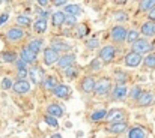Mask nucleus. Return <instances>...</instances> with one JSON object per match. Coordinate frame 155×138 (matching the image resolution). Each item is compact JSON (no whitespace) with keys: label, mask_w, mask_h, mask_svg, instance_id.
<instances>
[{"label":"nucleus","mask_w":155,"mask_h":138,"mask_svg":"<svg viewBox=\"0 0 155 138\" xmlns=\"http://www.w3.org/2000/svg\"><path fill=\"white\" fill-rule=\"evenodd\" d=\"M152 45L146 41V39H137L134 44H133V53H137V54H145L148 51H151Z\"/></svg>","instance_id":"f257e3e1"},{"label":"nucleus","mask_w":155,"mask_h":138,"mask_svg":"<svg viewBox=\"0 0 155 138\" xmlns=\"http://www.w3.org/2000/svg\"><path fill=\"white\" fill-rule=\"evenodd\" d=\"M24 30L21 27H12L6 32V39L11 41V42H17V41H21L24 38Z\"/></svg>","instance_id":"f03ea898"},{"label":"nucleus","mask_w":155,"mask_h":138,"mask_svg":"<svg viewBox=\"0 0 155 138\" xmlns=\"http://www.w3.org/2000/svg\"><path fill=\"white\" fill-rule=\"evenodd\" d=\"M111 90V83H110V80H107V78H103V80H100L98 83H95V89H94V92L97 93V95H107V93Z\"/></svg>","instance_id":"7ed1b4c3"},{"label":"nucleus","mask_w":155,"mask_h":138,"mask_svg":"<svg viewBox=\"0 0 155 138\" xmlns=\"http://www.w3.org/2000/svg\"><path fill=\"white\" fill-rule=\"evenodd\" d=\"M142 62H143V57L140 54H137V53H133L131 51V53H128L125 56V65L128 68H137Z\"/></svg>","instance_id":"20e7f679"},{"label":"nucleus","mask_w":155,"mask_h":138,"mask_svg":"<svg viewBox=\"0 0 155 138\" xmlns=\"http://www.w3.org/2000/svg\"><path fill=\"white\" fill-rule=\"evenodd\" d=\"M125 119V113L122 110H111V111H107V117L105 120L111 123H119V122H124Z\"/></svg>","instance_id":"39448f33"},{"label":"nucleus","mask_w":155,"mask_h":138,"mask_svg":"<svg viewBox=\"0 0 155 138\" xmlns=\"http://www.w3.org/2000/svg\"><path fill=\"white\" fill-rule=\"evenodd\" d=\"M114 56H116L114 48L110 47V45H107L100 51V57H98V59H100L101 62H104V63H108V62H111V60L114 59Z\"/></svg>","instance_id":"423d86ee"},{"label":"nucleus","mask_w":155,"mask_h":138,"mask_svg":"<svg viewBox=\"0 0 155 138\" xmlns=\"http://www.w3.org/2000/svg\"><path fill=\"white\" fill-rule=\"evenodd\" d=\"M57 60H59V53L57 51H54L51 47L44 50V62H45V65H48V66L54 65V63H57Z\"/></svg>","instance_id":"0eeeda50"},{"label":"nucleus","mask_w":155,"mask_h":138,"mask_svg":"<svg viewBox=\"0 0 155 138\" xmlns=\"http://www.w3.org/2000/svg\"><path fill=\"white\" fill-rule=\"evenodd\" d=\"M20 59L24 62V63H35L36 62V53H33L32 50H29L27 47H24L20 53Z\"/></svg>","instance_id":"6e6552de"},{"label":"nucleus","mask_w":155,"mask_h":138,"mask_svg":"<svg viewBox=\"0 0 155 138\" xmlns=\"http://www.w3.org/2000/svg\"><path fill=\"white\" fill-rule=\"evenodd\" d=\"M74 62H75V56H74L72 53H68V54H65V56L59 57L57 65H59V68L66 69L68 66H72V65H74Z\"/></svg>","instance_id":"1a4fd4ad"},{"label":"nucleus","mask_w":155,"mask_h":138,"mask_svg":"<svg viewBox=\"0 0 155 138\" xmlns=\"http://www.w3.org/2000/svg\"><path fill=\"white\" fill-rule=\"evenodd\" d=\"M12 89L14 92L18 93V95H23V93H27L30 90V83L26 81V80H18L17 83L12 84Z\"/></svg>","instance_id":"9d476101"},{"label":"nucleus","mask_w":155,"mask_h":138,"mask_svg":"<svg viewBox=\"0 0 155 138\" xmlns=\"http://www.w3.org/2000/svg\"><path fill=\"white\" fill-rule=\"evenodd\" d=\"M125 36H127V29L122 27V26H116L111 29V38L116 41V42H122L125 41Z\"/></svg>","instance_id":"9b49d317"},{"label":"nucleus","mask_w":155,"mask_h":138,"mask_svg":"<svg viewBox=\"0 0 155 138\" xmlns=\"http://www.w3.org/2000/svg\"><path fill=\"white\" fill-rule=\"evenodd\" d=\"M29 75H30V78L35 84H39V83L44 81V69L42 68H32Z\"/></svg>","instance_id":"f8f14e48"},{"label":"nucleus","mask_w":155,"mask_h":138,"mask_svg":"<svg viewBox=\"0 0 155 138\" xmlns=\"http://www.w3.org/2000/svg\"><path fill=\"white\" fill-rule=\"evenodd\" d=\"M95 78L94 77H84L83 81H81V89L84 93H92L95 89Z\"/></svg>","instance_id":"ddd939ff"},{"label":"nucleus","mask_w":155,"mask_h":138,"mask_svg":"<svg viewBox=\"0 0 155 138\" xmlns=\"http://www.w3.org/2000/svg\"><path fill=\"white\" fill-rule=\"evenodd\" d=\"M47 113H48V116H51L54 119H59L63 116V108L59 104H50L47 107Z\"/></svg>","instance_id":"4468645a"},{"label":"nucleus","mask_w":155,"mask_h":138,"mask_svg":"<svg viewBox=\"0 0 155 138\" xmlns=\"http://www.w3.org/2000/svg\"><path fill=\"white\" fill-rule=\"evenodd\" d=\"M108 132H111V134H122V132H125L127 129H128V125L125 123V122H119V123H111L108 128Z\"/></svg>","instance_id":"2eb2a0df"},{"label":"nucleus","mask_w":155,"mask_h":138,"mask_svg":"<svg viewBox=\"0 0 155 138\" xmlns=\"http://www.w3.org/2000/svg\"><path fill=\"white\" fill-rule=\"evenodd\" d=\"M69 92H71V89H69L68 86H65V84H57V87L53 90L54 96H56V98H60V99H63V98H68Z\"/></svg>","instance_id":"dca6fc26"},{"label":"nucleus","mask_w":155,"mask_h":138,"mask_svg":"<svg viewBox=\"0 0 155 138\" xmlns=\"http://www.w3.org/2000/svg\"><path fill=\"white\" fill-rule=\"evenodd\" d=\"M140 33H143L145 36H154L155 35V23L154 21H148L142 26Z\"/></svg>","instance_id":"f3484780"},{"label":"nucleus","mask_w":155,"mask_h":138,"mask_svg":"<svg viewBox=\"0 0 155 138\" xmlns=\"http://www.w3.org/2000/svg\"><path fill=\"white\" fill-rule=\"evenodd\" d=\"M152 101H154V96H152V93H149V92H143L140 96H139V99H137L139 105H142V107L151 105Z\"/></svg>","instance_id":"a211bd4d"},{"label":"nucleus","mask_w":155,"mask_h":138,"mask_svg":"<svg viewBox=\"0 0 155 138\" xmlns=\"http://www.w3.org/2000/svg\"><path fill=\"white\" fill-rule=\"evenodd\" d=\"M127 95H128V89L125 86H116L113 89V92H111L113 99H124Z\"/></svg>","instance_id":"6ab92c4d"},{"label":"nucleus","mask_w":155,"mask_h":138,"mask_svg":"<svg viewBox=\"0 0 155 138\" xmlns=\"http://www.w3.org/2000/svg\"><path fill=\"white\" fill-rule=\"evenodd\" d=\"M65 18H66V15L63 14V12H54L53 14V17H51V20H53V26L54 27H60L62 24H65Z\"/></svg>","instance_id":"aec40b11"},{"label":"nucleus","mask_w":155,"mask_h":138,"mask_svg":"<svg viewBox=\"0 0 155 138\" xmlns=\"http://www.w3.org/2000/svg\"><path fill=\"white\" fill-rule=\"evenodd\" d=\"M42 86H44L45 90H54L57 87V80L54 77H47V78H44Z\"/></svg>","instance_id":"412c9836"},{"label":"nucleus","mask_w":155,"mask_h":138,"mask_svg":"<svg viewBox=\"0 0 155 138\" xmlns=\"http://www.w3.org/2000/svg\"><path fill=\"white\" fill-rule=\"evenodd\" d=\"M81 12V9H80V6H77V5H66L65 6V15L68 14V15H71V17H75V15H78Z\"/></svg>","instance_id":"4be33fe9"},{"label":"nucleus","mask_w":155,"mask_h":138,"mask_svg":"<svg viewBox=\"0 0 155 138\" xmlns=\"http://www.w3.org/2000/svg\"><path fill=\"white\" fill-rule=\"evenodd\" d=\"M42 44H44V41H42V39H32V41L29 42L27 48H29V50H32L33 53H38V51H41V50H42Z\"/></svg>","instance_id":"5701e85b"},{"label":"nucleus","mask_w":155,"mask_h":138,"mask_svg":"<svg viewBox=\"0 0 155 138\" xmlns=\"http://www.w3.org/2000/svg\"><path fill=\"white\" fill-rule=\"evenodd\" d=\"M105 117H107V110H97L91 114L92 122H100V120H104Z\"/></svg>","instance_id":"b1692460"},{"label":"nucleus","mask_w":155,"mask_h":138,"mask_svg":"<svg viewBox=\"0 0 155 138\" xmlns=\"http://www.w3.org/2000/svg\"><path fill=\"white\" fill-rule=\"evenodd\" d=\"M33 29L36 33H44L47 30V20H36L33 24Z\"/></svg>","instance_id":"393cba45"},{"label":"nucleus","mask_w":155,"mask_h":138,"mask_svg":"<svg viewBox=\"0 0 155 138\" xmlns=\"http://www.w3.org/2000/svg\"><path fill=\"white\" fill-rule=\"evenodd\" d=\"M130 138H146V132L140 126H136L130 129Z\"/></svg>","instance_id":"a878e982"},{"label":"nucleus","mask_w":155,"mask_h":138,"mask_svg":"<svg viewBox=\"0 0 155 138\" xmlns=\"http://www.w3.org/2000/svg\"><path fill=\"white\" fill-rule=\"evenodd\" d=\"M17 24H18V26L27 27V26L32 24V20H30L29 15H18V17H17Z\"/></svg>","instance_id":"bb28decb"},{"label":"nucleus","mask_w":155,"mask_h":138,"mask_svg":"<svg viewBox=\"0 0 155 138\" xmlns=\"http://www.w3.org/2000/svg\"><path fill=\"white\" fill-rule=\"evenodd\" d=\"M139 36H140V33L137 32V30H127V36H125V39L128 41V42H136L137 39H139Z\"/></svg>","instance_id":"cd10ccee"},{"label":"nucleus","mask_w":155,"mask_h":138,"mask_svg":"<svg viewBox=\"0 0 155 138\" xmlns=\"http://www.w3.org/2000/svg\"><path fill=\"white\" fill-rule=\"evenodd\" d=\"M114 80H116V83H119V86H124V83L128 80V75L122 71H117V72H114Z\"/></svg>","instance_id":"c85d7f7f"},{"label":"nucleus","mask_w":155,"mask_h":138,"mask_svg":"<svg viewBox=\"0 0 155 138\" xmlns=\"http://www.w3.org/2000/svg\"><path fill=\"white\" fill-rule=\"evenodd\" d=\"M2 60H3V62H8V63L15 62V60H17V54H15L14 51H6V53L2 54Z\"/></svg>","instance_id":"c756f323"},{"label":"nucleus","mask_w":155,"mask_h":138,"mask_svg":"<svg viewBox=\"0 0 155 138\" xmlns=\"http://www.w3.org/2000/svg\"><path fill=\"white\" fill-rule=\"evenodd\" d=\"M152 8H155V0H143V2H140V9L142 11H151Z\"/></svg>","instance_id":"7c9ffc66"},{"label":"nucleus","mask_w":155,"mask_h":138,"mask_svg":"<svg viewBox=\"0 0 155 138\" xmlns=\"http://www.w3.org/2000/svg\"><path fill=\"white\" fill-rule=\"evenodd\" d=\"M145 66L149 68V69L155 68V54H151V56H148V57L145 59Z\"/></svg>","instance_id":"2f4dec72"},{"label":"nucleus","mask_w":155,"mask_h":138,"mask_svg":"<svg viewBox=\"0 0 155 138\" xmlns=\"http://www.w3.org/2000/svg\"><path fill=\"white\" fill-rule=\"evenodd\" d=\"M51 48L54 50V51L59 53V51H66V50L69 48V45H66V44H63V42H54Z\"/></svg>","instance_id":"473e14b6"},{"label":"nucleus","mask_w":155,"mask_h":138,"mask_svg":"<svg viewBox=\"0 0 155 138\" xmlns=\"http://www.w3.org/2000/svg\"><path fill=\"white\" fill-rule=\"evenodd\" d=\"M114 20H116V21H119V23H124V21H128V15H127L125 12L119 11V12H116V14H114Z\"/></svg>","instance_id":"72a5a7b5"},{"label":"nucleus","mask_w":155,"mask_h":138,"mask_svg":"<svg viewBox=\"0 0 155 138\" xmlns=\"http://www.w3.org/2000/svg\"><path fill=\"white\" fill-rule=\"evenodd\" d=\"M91 68L94 69V71H100L101 68H103V62L97 57V59H94L92 60V63H91Z\"/></svg>","instance_id":"f704fd0d"},{"label":"nucleus","mask_w":155,"mask_h":138,"mask_svg":"<svg viewBox=\"0 0 155 138\" xmlns=\"http://www.w3.org/2000/svg\"><path fill=\"white\" fill-rule=\"evenodd\" d=\"M65 75H66L68 78H74V77L77 75V69H75L74 66H68V68L65 69Z\"/></svg>","instance_id":"c9c22d12"},{"label":"nucleus","mask_w":155,"mask_h":138,"mask_svg":"<svg viewBox=\"0 0 155 138\" xmlns=\"http://www.w3.org/2000/svg\"><path fill=\"white\" fill-rule=\"evenodd\" d=\"M45 123L50 125V126H53V128H57V126H59L57 119H54V117H51V116H45Z\"/></svg>","instance_id":"e433bc0d"},{"label":"nucleus","mask_w":155,"mask_h":138,"mask_svg":"<svg viewBox=\"0 0 155 138\" xmlns=\"http://www.w3.org/2000/svg\"><path fill=\"white\" fill-rule=\"evenodd\" d=\"M87 35V27L84 26V24H80V27H78V30H77V36L78 38H84Z\"/></svg>","instance_id":"4c0bfd02"},{"label":"nucleus","mask_w":155,"mask_h":138,"mask_svg":"<svg viewBox=\"0 0 155 138\" xmlns=\"http://www.w3.org/2000/svg\"><path fill=\"white\" fill-rule=\"evenodd\" d=\"M11 87H12L11 78H3V80H2V89H3V90H8V89H11Z\"/></svg>","instance_id":"58836bf2"},{"label":"nucleus","mask_w":155,"mask_h":138,"mask_svg":"<svg viewBox=\"0 0 155 138\" xmlns=\"http://www.w3.org/2000/svg\"><path fill=\"white\" fill-rule=\"evenodd\" d=\"M140 92H142V90H140V87H139V86H136V87H134V89L131 90V93H130V96H131L133 99H139V96L142 95Z\"/></svg>","instance_id":"ea45409f"},{"label":"nucleus","mask_w":155,"mask_h":138,"mask_svg":"<svg viewBox=\"0 0 155 138\" xmlns=\"http://www.w3.org/2000/svg\"><path fill=\"white\" fill-rule=\"evenodd\" d=\"M98 39L97 38H94V39H89L87 42H86V45H87V48H91V50H95L97 47H98Z\"/></svg>","instance_id":"a19ab883"},{"label":"nucleus","mask_w":155,"mask_h":138,"mask_svg":"<svg viewBox=\"0 0 155 138\" xmlns=\"http://www.w3.org/2000/svg\"><path fill=\"white\" fill-rule=\"evenodd\" d=\"M65 24H68V27H69V26H75V24H77V20H75V17H71V15H68V17L65 18Z\"/></svg>","instance_id":"79ce46f5"},{"label":"nucleus","mask_w":155,"mask_h":138,"mask_svg":"<svg viewBox=\"0 0 155 138\" xmlns=\"http://www.w3.org/2000/svg\"><path fill=\"white\" fill-rule=\"evenodd\" d=\"M17 74H18V78H20V80H24V78L27 77V74H29V72H27V69H18V72H17Z\"/></svg>","instance_id":"37998d69"},{"label":"nucleus","mask_w":155,"mask_h":138,"mask_svg":"<svg viewBox=\"0 0 155 138\" xmlns=\"http://www.w3.org/2000/svg\"><path fill=\"white\" fill-rule=\"evenodd\" d=\"M15 65H17L18 69H26V63H24L21 59H17V60H15Z\"/></svg>","instance_id":"c03bdc74"},{"label":"nucleus","mask_w":155,"mask_h":138,"mask_svg":"<svg viewBox=\"0 0 155 138\" xmlns=\"http://www.w3.org/2000/svg\"><path fill=\"white\" fill-rule=\"evenodd\" d=\"M8 18H9L8 14H2V15H0V26H3V24L8 21Z\"/></svg>","instance_id":"a18cd8bd"},{"label":"nucleus","mask_w":155,"mask_h":138,"mask_svg":"<svg viewBox=\"0 0 155 138\" xmlns=\"http://www.w3.org/2000/svg\"><path fill=\"white\" fill-rule=\"evenodd\" d=\"M68 3L66 2H63V0H57V2H54V6H66Z\"/></svg>","instance_id":"49530a36"},{"label":"nucleus","mask_w":155,"mask_h":138,"mask_svg":"<svg viewBox=\"0 0 155 138\" xmlns=\"http://www.w3.org/2000/svg\"><path fill=\"white\" fill-rule=\"evenodd\" d=\"M149 20H152V21L155 20V8H152V9L149 11Z\"/></svg>","instance_id":"de8ad7c7"},{"label":"nucleus","mask_w":155,"mask_h":138,"mask_svg":"<svg viewBox=\"0 0 155 138\" xmlns=\"http://www.w3.org/2000/svg\"><path fill=\"white\" fill-rule=\"evenodd\" d=\"M38 5H39V6H47V5H48V0H39Z\"/></svg>","instance_id":"09e8293b"},{"label":"nucleus","mask_w":155,"mask_h":138,"mask_svg":"<svg viewBox=\"0 0 155 138\" xmlns=\"http://www.w3.org/2000/svg\"><path fill=\"white\" fill-rule=\"evenodd\" d=\"M51 138H62V137H60V135H59V134H56V135H53Z\"/></svg>","instance_id":"8fccbe9b"}]
</instances>
